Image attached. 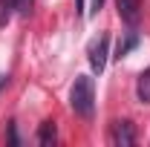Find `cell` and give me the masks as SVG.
<instances>
[{
  "instance_id": "cell-1",
  "label": "cell",
  "mask_w": 150,
  "mask_h": 147,
  "mask_svg": "<svg viewBox=\"0 0 150 147\" xmlns=\"http://www.w3.org/2000/svg\"><path fill=\"white\" fill-rule=\"evenodd\" d=\"M69 107H72L75 115L81 118H93V110H95V81L90 75H78L69 90Z\"/></svg>"
},
{
  "instance_id": "cell-2",
  "label": "cell",
  "mask_w": 150,
  "mask_h": 147,
  "mask_svg": "<svg viewBox=\"0 0 150 147\" xmlns=\"http://www.w3.org/2000/svg\"><path fill=\"white\" fill-rule=\"evenodd\" d=\"M107 49H110V37L107 35H101L93 43V49H90V66H93L95 75H101L104 66H107Z\"/></svg>"
},
{
  "instance_id": "cell-3",
  "label": "cell",
  "mask_w": 150,
  "mask_h": 147,
  "mask_svg": "<svg viewBox=\"0 0 150 147\" xmlns=\"http://www.w3.org/2000/svg\"><path fill=\"white\" fill-rule=\"evenodd\" d=\"M110 141L115 147H133L136 144V130L130 121H115L110 130Z\"/></svg>"
},
{
  "instance_id": "cell-4",
  "label": "cell",
  "mask_w": 150,
  "mask_h": 147,
  "mask_svg": "<svg viewBox=\"0 0 150 147\" xmlns=\"http://www.w3.org/2000/svg\"><path fill=\"white\" fill-rule=\"evenodd\" d=\"M115 9H118V18L127 26H139V20H142V0H115Z\"/></svg>"
},
{
  "instance_id": "cell-5",
  "label": "cell",
  "mask_w": 150,
  "mask_h": 147,
  "mask_svg": "<svg viewBox=\"0 0 150 147\" xmlns=\"http://www.w3.org/2000/svg\"><path fill=\"white\" fill-rule=\"evenodd\" d=\"M58 141V124L55 121H43L38 127V144L40 147H52Z\"/></svg>"
},
{
  "instance_id": "cell-6",
  "label": "cell",
  "mask_w": 150,
  "mask_h": 147,
  "mask_svg": "<svg viewBox=\"0 0 150 147\" xmlns=\"http://www.w3.org/2000/svg\"><path fill=\"white\" fill-rule=\"evenodd\" d=\"M136 98H139L142 104H150V66L139 75V81H136Z\"/></svg>"
},
{
  "instance_id": "cell-7",
  "label": "cell",
  "mask_w": 150,
  "mask_h": 147,
  "mask_svg": "<svg viewBox=\"0 0 150 147\" xmlns=\"http://www.w3.org/2000/svg\"><path fill=\"white\" fill-rule=\"evenodd\" d=\"M139 46V35L136 32H130V35L124 37V40H118V49H115V58H124L130 49H136Z\"/></svg>"
},
{
  "instance_id": "cell-8",
  "label": "cell",
  "mask_w": 150,
  "mask_h": 147,
  "mask_svg": "<svg viewBox=\"0 0 150 147\" xmlns=\"http://www.w3.org/2000/svg\"><path fill=\"white\" fill-rule=\"evenodd\" d=\"M15 3V12H18L20 18H29V12H32V3L35 0H12Z\"/></svg>"
},
{
  "instance_id": "cell-9",
  "label": "cell",
  "mask_w": 150,
  "mask_h": 147,
  "mask_svg": "<svg viewBox=\"0 0 150 147\" xmlns=\"http://www.w3.org/2000/svg\"><path fill=\"white\" fill-rule=\"evenodd\" d=\"M12 9H15V3H12V0H0V26L12 18Z\"/></svg>"
},
{
  "instance_id": "cell-10",
  "label": "cell",
  "mask_w": 150,
  "mask_h": 147,
  "mask_svg": "<svg viewBox=\"0 0 150 147\" xmlns=\"http://www.w3.org/2000/svg\"><path fill=\"white\" fill-rule=\"evenodd\" d=\"M9 141L18 144V130H15V124H9Z\"/></svg>"
},
{
  "instance_id": "cell-11",
  "label": "cell",
  "mask_w": 150,
  "mask_h": 147,
  "mask_svg": "<svg viewBox=\"0 0 150 147\" xmlns=\"http://www.w3.org/2000/svg\"><path fill=\"white\" fill-rule=\"evenodd\" d=\"M6 87H9V75H0V92L6 90Z\"/></svg>"
},
{
  "instance_id": "cell-12",
  "label": "cell",
  "mask_w": 150,
  "mask_h": 147,
  "mask_svg": "<svg viewBox=\"0 0 150 147\" xmlns=\"http://www.w3.org/2000/svg\"><path fill=\"white\" fill-rule=\"evenodd\" d=\"M75 12H78V15H84V0H75Z\"/></svg>"
},
{
  "instance_id": "cell-13",
  "label": "cell",
  "mask_w": 150,
  "mask_h": 147,
  "mask_svg": "<svg viewBox=\"0 0 150 147\" xmlns=\"http://www.w3.org/2000/svg\"><path fill=\"white\" fill-rule=\"evenodd\" d=\"M101 6H104V0H93V12H98Z\"/></svg>"
}]
</instances>
